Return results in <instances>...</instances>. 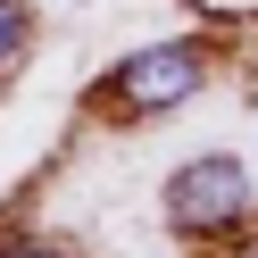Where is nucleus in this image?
Wrapping results in <instances>:
<instances>
[{
    "label": "nucleus",
    "instance_id": "f257e3e1",
    "mask_svg": "<svg viewBox=\"0 0 258 258\" xmlns=\"http://www.w3.org/2000/svg\"><path fill=\"white\" fill-rule=\"evenodd\" d=\"M200 84H208V50L200 42H158V50H134L125 67H108L100 100L117 108V117H158V108L191 100Z\"/></svg>",
    "mask_w": 258,
    "mask_h": 258
},
{
    "label": "nucleus",
    "instance_id": "39448f33",
    "mask_svg": "<svg viewBox=\"0 0 258 258\" xmlns=\"http://www.w3.org/2000/svg\"><path fill=\"white\" fill-rule=\"evenodd\" d=\"M241 258H258V241H250V250H241Z\"/></svg>",
    "mask_w": 258,
    "mask_h": 258
},
{
    "label": "nucleus",
    "instance_id": "7ed1b4c3",
    "mask_svg": "<svg viewBox=\"0 0 258 258\" xmlns=\"http://www.w3.org/2000/svg\"><path fill=\"white\" fill-rule=\"evenodd\" d=\"M17 42H25V9H17V0H0V67H9Z\"/></svg>",
    "mask_w": 258,
    "mask_h": 258
},
{
    "label": "nucleus",
    "instance_id": "f03ea898",
    "mask_svg": "<svg viewBox=\"0 0 258 258\" xmlns=\"http://www.w3.org/2000/svg\"><path fill=\"white\" fill-rule=\"evenodd\" d=\"M241 208H250L241 158H191V167L167 175V225L175 233H225V225H241Z\"/></svg>",
    "mask_w": 258,
    "mask_h": 258
},
{
    "label": "nucleus",
    "instance_id": "20e7f679",
    "mask_svg": "<svg viewBox=\"0 0 258 258\" xmlns=\"http://www.w3.org/2000/svg\"><path fill=\"white\" fill-rule=\"evenodd\" d=\"M9 258H67V250H50V241H17Z\"/></svg>",
    "mask_w": 258,
    "mask_h": 258
}]
</instances>
